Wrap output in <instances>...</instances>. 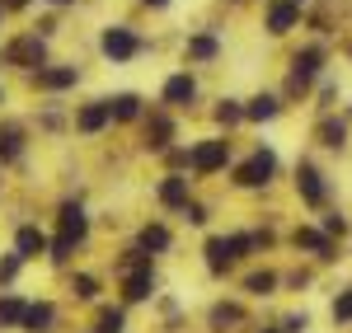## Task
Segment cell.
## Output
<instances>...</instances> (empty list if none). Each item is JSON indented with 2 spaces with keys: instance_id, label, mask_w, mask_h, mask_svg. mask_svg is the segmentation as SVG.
Here are the masks:
<instances>
[{
  "instance_id": "obj_22",
  "label": "cell",
  "mask_w": 352,
  "mask_h": 333,
  "mask_svg": "<svg viewBox=\"0 0 352 333\" xmlns=\"http://www.w3.org/2000/svg\"><path fill=\"white\" fill-rule=\"evenodd\" d=\"M272 286H277V277H272V273H254V277L244 282V291H254V296H268Z\"/></svg>"
},
{
  "instance_id": "obj_7",
  "label": "cell",
  "mask_w": 352,
  "mask_h": 333,
  "mask_svg": "<svg viewBox=\"0 0 352 333\" xmlns=\"http://www.w3.org/2000/svg\"><path fill=\"white\" fill-rule=\"evenodd\" d=\"M235 258H240V253H235V240H207V268H212V273H226Z\"/></svg>"
},
{
  "instance_id": "obj_15",
  "label": "cell",
  "mask_w": 352,
  "mask_h": 333,
  "mask_svg": "<svg viewBox=\"0 0 352 333\" xmlns=\"http://www.w3.org/2000/svg\"><path fill=\"white\" fill-rule=\"evenodd\" d=\"M109 117H113V113H109V99H104V104H89V108H80V132H99Z\"/></svg>"
},
{
  "instance_id": "obj_14",
  "label": "cell",
  "mask_w": 352,
  "mask_h": 333,
  "mask_svg": "<svg viewBox=\"0 0 352 333\" xmlns=\"http://www.w3.org/2000/svg\"><path fill=\"white\" fill-rule=\"evenodd\" d=\"M47 324H52V306H47V301H38V306H24V329H28V333H43Z\"/></svg>"
},
{
  "instance_id": "obj_13",
  "label": "cell",
  "mask_w": 352,
  "mask_h": 333,
  "mask_svg": "<svg viewBox=\"0 0 352 333\" xmlns=\"http://www.w3.org/2000/svg\"><path fill=\"white\" fill-rule=\"evenodd\" d=\"M38 84H43V89H66V84H76V66H52V71H38Z\"/></svg>"
},
{
  "instance_id": "obj_11",
  "label": "cell",
  "mask_w": 352,
  "mask_h": 333,
  "mask_svg": "<svg viewBox=\"0 0 352 333\" xmlns=\"http://www.w3.org/2000/svg\"><path fill=\"white\" fill-rule=\"evenodd\" d=\"M292 24H296V5H292V0H272L268 5V28L272 33H287Z\"/></svg>"
},
{
  "instance_id": "obj_34",
  "label": "cell",
  "mask_w": 352,
  "mask_h": 333,
  "mask_svg": "<svg viewBox=\"0 0 352 333\" xmlns=\"http://www.w3.org/2000/svg\"><path fill=\"white\" fill-rule=\"evenodd\" d=\"M146 5H169V0H146Z\"/></svg>"
},
{
  "instance_id": "obj_29",
  "label": "cell",
  "mask_w": 352,
  "mask_h": 333,
  "mask_svg": "<svg viewBox=\"0 0 352 333\" xmlns=\"http://www.w3.org/2000/svg\"><path fill=\"white\" fill-rule=\"evenodd\" d=\"M164 141H169V122L155 117V122H151V146H164Z\"/></svg>"
},
{
  "instance_id": "obj_31",
  "label": "cell",
  "mask_w": 352,
  "mask_h": 333,
  "mask_svg": "<svg viewBox=\"0 0 352 333\" xmlns=\"http://www.w3.org/2000/svg\"><path fill=\"white\" fill-rule=\"evenodd\" d=\"M14 273H19V253H14V258H5V263H0V282H10V277H14Z\"/></svg>"
},
{
  "instance_id": "obj_30",
  "label": "cell",
  "mask_w": 352,
  "mask_h": 333,
  "mask_svg": "<svg viewBox=\"0 0 352 333\" xmlns=\"http://www.w3.org/2000/svg\"><path fill=\"white\" fill-rule=\"evenodd\" d=\"M76 291H80L85 301H89V296H94V291H99V282H94V277H76Z\"/></svg>"
},
{
  "instance_id": "obj_16",
  "label": "cell",
  "mask_w": 352,
  "mask_h": 333,
  "mask_svg": "<svg viewBox=\"0 0 352 333\" xmlns=\"http://www.w3.org/2000/svg\"><path fill=\"white\" fill-rule=\"evenodd\" d=\"M109 113L118 122H132L136 113H141V99H136V94H118V99H109Z\"/></svg>"
},
{
  "instance_id": "obj_20",
  "label": "cell",
  "mask_w": 352,
  "mask_h": 333,
  "mask_svg": "<svg viewBox=\"0 0 352 333\" xmlns=\"http://www.w3.org/2000/svg\"><path fill=\"white\" fill-rule=\"evenodd\" d=\"M296 249H315V253H324V258H329V240H324V235H315V230H296Z\"/></svg>"
},
{
  "instance_id": "obj_1",
  "label": "cell",
  "mask_w": 352,
  "mask_h": 333,
  "mask_svg": "<svg viewBox=\"0 0 352 333\" xmlns=\"http://www.w3.org/2000/svg\"><path fill=\"white\" fill-rule=\"evenodd\" d=\"M85 230H89L85 211L76 207V202H66V207H61V235H56V244H52V258H66V253L85 240Z\"/></svg>"
},
{
  "instance_id": "obj_4",
  "label": "cell",
  "mask_w": 352,
  "mask_h": 333,
  "mask_svg": "<svg viewBox=\"0 0 352 333\" xmlns=\"http://www.w3.org/2000/svg\"><path fill=\"white\" fill-rule=\"evenodd\" d=\"M188 165L197 169V174H212V169H221V165H226V141H202V146L188 155Z\"/></svg>"
},
{
  "instance_id": "obj_8",
  "label": "cell",
  "mask_w": 352,
  "mask_h": 333,
  "mask_svg": "<svg viewBox=\"0 0 352 333\" xmlns=\"http://www.w3.org/2000/svg\"><path fill=\"white\" fill-rule=\"evenodd\" d=\"M296 183H300V197H305L310 207H320V202H324V183H320V174H315L310 165L296 169Z\"/></svg>"
},
{
  "instance_id": "obj_18",
  "label": "cell",
  "mask_w": 352,
  "mask_h": 333,
  "mask_svg": "<svg viewBox=\"0 0 352 333\" xmlns=\"http://www.w3.org/2000/svg\"><path fill=\"white\" fill-rule=\"evenodd\" d=\"M244 117H254V122H268V117H277V99H268V94H258L249 108H244Z\"/></svg>"
},
{
  "instance_id": "obj_26",
  "label": "cell",
  "mask_w": 352,
  "mask_h": 333,
  "mask_svg": "<svg viewBox=\"0 0 352 333\" xmlns=\"http://www.w3.org/2000/svg\"><path fill=\"white\" fill-rule=\"evenodd\" d=\"M99 333H122V314L118 310H104L99 314Z\"/></svg>"
},
{
  "instance_id": "obj_3",
  "label": "cell",
  "mask_w": 352,
  "mask_h": 333,
  "mask_svg": "<svg viewBox=\"0 0 352 333\" xmlns=\"http://www.w3.org/2000/svg\"><path fill=\"white\" fill-rule=\"evenodd\" d=\"M320 61H324V52H320V47H305V52H300L296 61H292V66H296V71H292V94H300L305 84L315 80V71H320Z\"/></svg>"
},
{
  "instance_id": "obj_19",
  "label": "cell",
  "mask_w": 352,
  "mask_h": 333,
  "mask_svg": "<svg viewBox=\"0 0 352 333\" xmlns=\"http://www.w3.org/2000/svg\"><path fill=\"white\" fill-rule=\"evenodd\" d=\"M188 56H192V61H212V56H217V38L197 33V38L188 43Z\"/></svg>"
},
{
  "instance_id": "obj_23",
  "label": "cell",
  "mask_w": 352,
  "mask_h": 333,
  "mask_svg": "<svg viewBox=\"0 0 352 333\" xmlns=\"http://www.w3.org/2000/svg\"><path fill=\"white\" fill-rule=\"evenodd\" d=\"M14 155H19V132L5 127V132H0V160H14Z\"/></svg>"
},
{
  "instance_id": "obj_33",
  "label": "cell",
  "mask_w": 352,
  "mask_h": 333,
  "mask_svg": "<svg viewBox=\"0 0 352 333\" xmlns=\"http://www.w3.org/2000/svg\"><path fill=\"white\" fill-rule=\"evenodd\" d=\"M5 5H10V10H24V5H28V0H5Z\"/></svg>"
},
{
  "instance_id": "obj_24",
  "label": "cell",
  "mask_w": 352,
  "mask_h": 333,
  "mask_svg": "<svg viewBox=\"0 0 352 333\" xmlns=\"http://www.w3.org/2000/svg\"><path fill=\"white\" fill-rule=\"evenodd\" d=\"M0 324H24V306L19 301H0Z\"/></svg>"
},
{
  "instance_id": "obj_27",
  "label": "cell",
  "mask_w": 352,
  "mask_h": 333,
  "mask_svg": "<svg viewBox=\"0 0 352 333\" xmlns=\"http://www.w3.org/2000/svg\"><path fill=\"white\" fill-rule=\"evenodd\" d=\"M333 319H338V324H348V319H352V291L333 301Z\"/></svg>"
},
{
  "instance_id": "obj_25",
  "label": "cell",
  "mask_w": 352,
  "mask_h": 333,
  "mask_svg": "<svg viewBox=\"0 0 352 333\" xmlns=\"http://www.w3.org/2000/svg\"><path fill=\"white\" fill-rule=\"evenodd\" d=\"M320 141H324V146H343V122H324V127H320Z\"/></svg>"
},
{
  "instance_id": "obj_36",
  "label": "cell",
  "mask_w": 352,
  "mask_h": 333,
  "mask_svg": "<svg viewBox=\"0 0 352 333\" xmlns=\"http://www.w3.org/2000/svg\"><path fill=\"white\" fill-rule=\"evenodd\" d=\"M292 5H300V0H292Z\"/></svg>"
},
{
  "instance_id": "obj_28",
  "label": "cell",
  "mask_w": 352,
  "mask_h": 333,
  "mask_svg": "<svg viewBox=\"0 0 352 333\" xmlns=\"http://www.w3.org/2000/svg\"><path fill=\"white\" fill-rule=\"evenodd\" d=\"M217 117L226 122V127H230V122H240V117H244V108H240V104H221V108H217Z\"/></svg>"
},
{
  "instance_id": "obj_12",
  "label": "cell",
  "mask_w": 352,
  "mask_h": 333,
  "mask_svg": "<svg viewBox=\"0 0 352 333\" xmlns=\"http://www.w3.org/2000/svg\"><path fill=\"white\" fill-rule=\"evenodd\" d=\"M151 286H155L151 268H146V273H127V286H122V296H127V301H146V296H151Z\"/></svg>"
},
{
  "instance_id": "obj_35",
  "label": "cell",
  "mask_w": 352,
  "mask_h": 333,
  "mask_svg": "<svg viewBox=\"0 0 352 333\" xmlns=\"http://www.w3.org/2000/svg\"><path fill=\"white\" fill-rule=\"evenodd\" d=\"M52 5H71V0H52Z\"/></svg>"
},
{
  "instance_id": "obj_32",
  "label": "cell",
  "mask_w": 352,
  "mask_h": 333,
  "mask_svg": "<svg viewBox=\"0 0 352 333\" xmlns=\"http://www.w3.org/2000/svg\"><path fill=\"white\" fill-rule=\"evenodd\" d=\"M212 319H217V324H230V319H240V310H235V306H221Z\"/></svg>"
},
{
  "instance_id": "obj_17",
  "label": "cell",
  "mask_w": 352,
  "mask_h": 333,
  "mask_svg": "<svg viewBox=\"0 0 352 333\" xmlns=\"http://www.w3.org/2000/svg\"><path fill=\"white\" fill-rule=\"evenodd\" d=\"M160 202H169V207L188 202V183H184V179H164L160 183Z\"/></svg>"
},
{
  "instance_id": "obj_21",
  "label": "cell",
  "mask_w": 352,
  "mask_h": 333,
  "mask_svg": "<svg viewBox=\"0 0 352 333\" xmlns=\"http://www.w3.org/2000/svg\"><path fill=\"white\" fill-rule=\"evenodd\" d=\"M164 244H169V230L164 225H146L141 230V249H164Z\"/></svg>"
},
{
  "instance_id": "obj_5",
  "label": "cell",
  "mask_w": 352,
  "mask_h": 333,
  "mask_svg": "<svg viewBox=\"0 0 352 333\" xmlns=\"http://www.w3.org/2000/svg\"><path fill=\"white\" fill-rule=\"evenodd\" d=\"M10 61H19V66H43V38L33 33V38H19V43H10L5 47Z\"/></svg>"
},
{
  "instance_id": "obj_9",
  "label": "cell",
  "mask_w": 352,
  "mask_h": 333,
  "mask_svg": "<svg viewBox=\"0 0 352 333\" xmlns=\"http://www.w3.org/2000/svg\"><path fill=\"white\" fill-rule=\"evenodd\" d=\"M192 94H197L192 76H169L164 80V104H192Z\"/></svg>"
},
{
  "instance_id": "obj_2",
  "label": "cell",
  "mask_w": 352,
  "mask_h": 333,
  "mask_svg": "<svg viewBox=\"0 0 352 333\" xmlns=\"http://www.w3.org/2000/svg\"><path fill=\"white\" fill-rule=\"evenodd\" d=\"M272 169H277V155H272V150H254V155L235 169V183L258 188V183H268V179H272Z\"/></svg>"
},
{
  "instance_id": "obj_10",
  "label": "cell",
  "mask_w": 352,
  "mask_h": 333,
  "mask_svg": "<svg viewBox=\"0 0 352 333\" xmlns=\"http://www.w3.org/2000/svg\"><path fill=\"white\" fill-rule=\"evenodd\" d=\"M14 249H19V258H38V253H47V235L33 230V225H24L19 240H14Z\"/></svg>"
},
{
  "instance_id": "obj_6",
  "label": "cell",
  "mask_w": 352,
  "mask_h": 333,
  "mask_svg": "<svg viewBox=\"0 0 352 333\" xmlns=\"http://www.w3.org/2000/svg\"><path fill=\"white\" fill-rule=\"evenodd\" d=\"M104 52H109L113 61H127V56H136V38L127 28H109V33H104Z\"/></svg>"
}]
</instances>
